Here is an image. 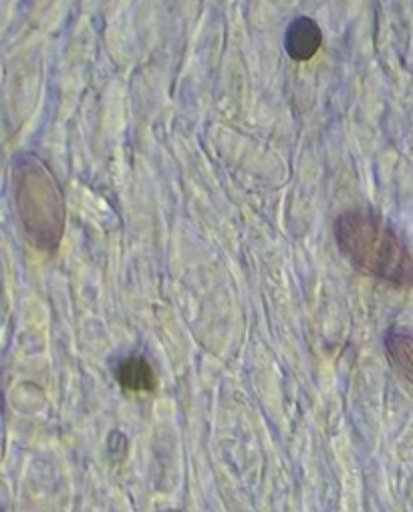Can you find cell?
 Here are the masks:
<instances>
[{
    "instance_id": "1",
    "label": "cell",
    "mask_w": 413,
    "mask_h": 512,
    "mask_svg": "<svg viewBox=\"0 0 413 512\" xmlns=\"http://www.w3.org/2000/svg\"><path fill=\"white\" fill-rule=\"evenodd\" d=\"M341 252L365 275L393 285H413V256L401 238L369 210H349L335 222Z\"/></svg>"
},
{
    "instance_id": "2",
    "label": "cell",
    "mask_w": 413,
    "mask_h": 512,
    "mask_svg": "<svg viewBox=\"0 0 413 512\" xmlns=\"http://www.w3.org/2000/svg\"><path fill=\"white\" fill-rule=\"evenodd\" d=\"M15 200L31 242L53 250L65 228V202L51 170L37 156H21L15 166Z\"/></svg>"
},
{
    "instance_id": "3",
    "label": "cell",
    "mask_w": 413,
    "mask_h": 512,
    "mask_svg": "<svg viewBox=\"0 0 413 512\" xmlns=\"http://www.w3.org/2000/svg\"><path fill=\"white\" fill-rule=\"evenodd\" d=\"M321 43H323V35H321L319 25L307 17L293 21L285 35L287 53L295 61L313 59L317 55Z\"/></svg>"
},
{
    "instance_id": "4",
    "label": "cell",
    "mask_w": 413,
    "mask_h": 512,
    "mask_svg": "<svg viewBox=\"0 0 413 512\" xmlns=\"http://www.w3.org/2000/svg\"><path fill=\"white\" fill-rule=\"evenodd\" d=\"M117 379L125 390L150 392L156 388V373L152 365L142 357H129L117 367Z\"/></svg>"
},
{
    "instance_id": "5",
    "label": "cell",
    "mask_w": 413,
    "mask_h": 512,
    "mask_svg": "<svg viewBox=\"0 0 413 512\" xmlns=\"http://www.w3.org/2000/svg\"><path fill=\"white\" fill-rule=\"evenodd\" d=\"M385 349L393 367L413 388V335L389 333L385 339Z\"/></svg>"
}]
</instances>
